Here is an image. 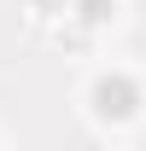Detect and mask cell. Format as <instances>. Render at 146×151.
Instances as JSON below:
<instances>
[{
	"instance_id": "3957f363",
	"label": "cell",
	"mask_w": 146,
	"mask_h": 151,
	"mask_svg": "<svg viewBox=\"0 0 146 151\" xmlns=\"http://www.w3.org/2000/svg\"><path fill=\"white\" fill-rule=\"evenodd\" d=\"M47 41H53L58 52H70V58H82V52H93V29L88 23H76V18H58V23H47Z\"/></svg>"
},
{
	"instance_id": "6da1fadb",
	"label": "cell",
	"mask_w": 146,
	"mask_h": 151,
	"mask_svg": "<svg viewBox=\"0 0 146 151\" xmlns=\"http://www.w3.org/2000/svg\"><path fill=\"white\" fill-rule=\"evenodd\" d=\"M82 116H88L99 134H128L146 116V81L123 64H105V70L88 76L82 87Z\"/></svg>"
},
{
	"instance_id": "277c9868",
	"label": "cell",
	"mask_w": 146,
	"mask_h": 151,
	"mask_svg": "<svg viewBox=\"0 0 146 151\" xmlns=\"http://www.w3.org/2000/svg\"><path fill=\"white\" fill-rule=\"evenodd\" d=\"M70 6H76V0H23V12H29L41 29H47V23H58V18H70Z\"/></svg>"
},
{
	"instance_id": "7a4b0ae2",
	"label": "cell",
	"mask_w": 146,
	"mask_h": 151,
	"mask_svg": "<svg viewBox=\"0 0 146 151\" xmlns=\"http://www.w3.org/2000/svg\"><path fill=\"white\" fill-rule=\"evenodd\" d=\"M70 18H76V23H88L93 35H111V29L128 18V0H76Z\"/></svg>"
}]
</instances>
